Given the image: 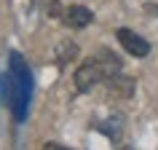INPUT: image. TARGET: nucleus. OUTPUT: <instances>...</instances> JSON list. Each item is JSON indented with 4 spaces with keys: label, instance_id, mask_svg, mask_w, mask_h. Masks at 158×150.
<instances>
[{
    "label": "nucleus",
    "instance_id": "nucleus-9",
    "mask_svg": "<svg viewBox=\"0 0 158 150\" xmlns=\"http://www.w3.org/2000/svg\"><path fill=\"white\" fill-rule=\"evenodd\" d=\"M43 148L46 150H64V145H59V142H46Z\"/></svg>",
    "mask_w": 158,
    "mask_h": 150
},
{
    "label": "nucleus",
    "instance_id": "nucleus-1",
    "mask_svg": "<svg viewBox=\"0 0 158 150\" xmlns=\"http://www.w3.org/2000/svg\"><path fill=\"white\" fill-rule=\"evenodd\" d=\"M8 70H11V75L16 78V86H19V102H16V107H14V121L22 123V121L27 118V107H30L32 73H30V67H27V62L22 59L19 51H11L8 54Z\"/></svg>",
    "mask_w": 158,
    "mask_h": 150
},
{
    "label": "nucleus",
    "instance_id": "nucleus-5",
    "mask_svg": "<svg viewBox=\"0 0 158 150\" xmlns=\"http://www.w3.org/2000/svg\"><path fill=\"white\" fill-rule=\"evenodd\" d=\"M0 102L6 105V107L14 113V107H16L19 102V86H16V78L8 73H0Z\"/></svg>",
    "mask_w": 158,
    "mask_h": 150
},
{
    "label": "nucleus",
    "instance_id": "nucleus-2",
    "mask_svg": "<svg viewBox=\"0 0 158 150\" xmlns=\"http://www.w3.org/2000/svg\"><path fill=\"white\" fill-rule=\"evenodd\" d=\"M107 78H110V73H107V67L102 65V59L99 56H91V59H86V62H81L78 70H75V75H73L75 91L86 94V91H91L94 86L105 83Z\"/></svg>",
    "mask_w": 158,
    "mask_h": 150
},
{
    "label": "nucleus",
    "instance_id": "nucleus-8",
    "mask_svg": "<svg viewBox=\"0 0 158 150\" xmlns=\"http://www.w3.org/2000/svg\"><path fill=\"white\" fill-rule=\"evenodd\" d=\"M64 8H67V6H62L59 0H51V3H48V16L51 19H62V16H64Z\"/></svg>",
    "mask_w": 158,
    "mask_h": 150
},
{
    "label": "nucleus",
    "instance_id": "nucleus-6",
    "mask_svg": "<svg viewBox=\"0 0 158 150\" xmlns=\"http://www.w3.org/2000/svg\"><path fill=\"white\" fill-rule=\"evenodd\" d=\"M105 86H107V91L110 94H115V97H131L134 94V89H137V81L134 78H126V75H121V73H115V75H110L107 81H105Z\"/></svg>",
    "mask_w": 158,
    "mask_h": 150
},
{
    "label": "nucleus",
    "instance_id": "nucleus-3",
    "mask_svg": "<svg viewBox=\"0 0 158 150\" xmlns=\"http://www.w3.org/2000/svg\"><path fill=\"white\" fill-rule=\"evenodd\" d=\"M115 38H118V43L126 48V54H131L134 59H145L150 54V43L145 40L139 32L129 30V27H118V30H115Z\"/></svg>",
    "mask_w": 158,
    "mask_h": 150
},
{
    "label": "nucleus",
    "instance_id": "nucleus-4",
    "mask_svg": "<svg viewBox=\"0 0 158 150\" xmlns=\"http://www.w3.org/2000/svg\"><path fill=\"white\" fill-rule=\"evenodd\" d=\"M91 22H94V11L86 6H67L64 16H62V24L70 30H86Z\"/></svg>",
    "mask_w": 158,
    "mask_h": 150
},
{
    "label": "nucleus",
    "instance_id": "nucleus-7",
    "mask_svg": "<svg viewBox=\"0 0 158 150\" xmlns=\"http://www.w3.org/2000/svg\"><path fill=\"white\" fill-rule=\"evenodd\" d=\"M78 54H81L78 43H73V40H62V43L56 46V51H54V62H56V67H64L67 62L78 59Z\"/></svg>",
    "mask_w": 158,
    "mask_h": 150
}]
</instances>
